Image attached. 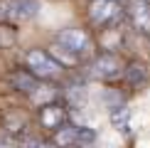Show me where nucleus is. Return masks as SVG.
Segmentation results:
<instances>
[{
    "mask_svg": "<svg viewBox=\"0 0 150 148\" xmlns=\"http://www.w3.org/2000/svg\"><path fill=\"white\" fill-rule=\"evenodd\" d=\"M54 42H59L62 47H67V49L74 54V57L79 59V62L84 59V57H89V54L93 52V42H91V37L86 35L84 30H74V27L62 30Z\"/></svg>",
    "mask_w": 150,
    "mask_h": 148,
    "instance_id": "4",
    "label": "nucleus"
},
{
    "mask_svg": "<svg viewBox=\"0 0 150 148\" xmlns=\"http://www.w3.org/2000/svg\"><path fill=\"white\" fill-rule=\"evenodd\" d=\"M40 0H0V22L22 25L37 17Z\"/></svg>",
    "mask_w": 150,
    "mask_h": 148,
    "instance_id": "2",
    "label": "nucleus"
},
{
    "mask_svg": "<svg viewBox=\"0 0 150 148\" xmlns=\"http://www.w3.org/2000/svg\"><path fill=\"white\" fill-rule=\"evenodd\" d=\"M91 77L93 79H101V82H113L123 74V64L116 54H101L91 62Z\"/></svg>",
    "mask_w": 150,
    "mask_h": 148,
    "instance_id": "6",
    "label": "nucleus"
},
{
    "mask_svg": "<svg viewBox=\"0 0 150 148\" xmlns=\"http://www.w3.org/2000/svg\"><path fill=\"white\" fill-rule=\"evenodd\" d=\"M121 15H123V8L116 0H91V5H89V20L98 30L113 27L121 20Z\"/></svg>",
    "mask_w": 150,
    "mask_h": 148,
    "instance_id": "3",
    "label": "nucleus"
},
{
    "mask_svg": "<svg viewBox=\"0 0 150 148\" xmlns=\"http://www.w3.org/2000/svg\"><path fill=\"white\" fill-rule=\"evenodd\" d=\"M111 121H113V126L118 128V131H128L130 126V111L126 106H111Z\"/></svg>",
    "mask_w": 150,
    "mask_h": 148,
    "instance_id": "11",
    "label": "nucleus"
},
{
    "mask_svg": "<svg viewBox=\"0 0 150 148\" xmlns=\"http://www.w3.org/2000/svg\"><path fill=\"white\" fill-rule=\"evenodd\" d=\"M17 42V30L15 25H8V22H0V49H8Z\"/></svg>",
    "mask_w": 150,
    "mask_h": 148,
    "instance_id": "12",
    "label": "nucleus"
},
{
    "mask_svg": "<svg viewBox=\"0 0 150 148\" xmlns=\"http://www.w3.org/2000/svg\"><path fill=\"white\" fill-rule=\"evenodd\" d=\"M30 99H32L35 104H40V106H42V104H49L54 99V89L47 86V84H37V89L30 94Z\"/></svg>",
    "mask_w": 150,
    "mask_h": 148,
    "instance_id": "13",
    "label": "nucleus"
},
{
    "mask_svg": "<svg viewBox=\"0 0 150 148\" xmlns=\"http://www.w3.org/2000/svg\"><path fill=\"white\" fill-rule=\"evenodd\" d=\"M93 141L91 128H81V126H69L64 123L62 128L54 131V148H74V146H86Z\"/></svg>",
    "mask_w": 150,
    "mask_h": 148,
    "instance_id": "5",
    "label": "nucleus"
},
{
    "mask_svg": "<svg viewBox=\"0 0 150 148\" xmlns=\"http://www.w3.org/2000/svg\"><path fill=\"white\" fill-rule=\"evenodd\" d=\"M40 121H42L45 128L57 131V128H62L67 123V114H64V109H62L59 104L49 101V104H42L40 106Z\"/></svg>",
    "mask_w": 150,
    "mask_h": 148,
    "instance_id": "8",
    "label": "nucleus"
},
{
    "mask_svg": "<svg viewBox=\"0 0 150 148\" xmlns=\"http://www.w3.org/2000/svg\"><path fill=\"white\" fill-rule=\"evenodd\" d=\"M74 148H91V143H86V146H74Z\"/></svg>",
    "mask_w": 150,
    "mask_h": 148,
    "instance_id": "16",
    "label": "nucleus"
},
{
    "mask_svg": "<svg viewBox=\"0 0 150 148\" xmlns=\"http://www.w3.org/2000/svg\"><path fill=\"white\" fill-rule=\"evenodd\" d=\"M22 148H52L49 143H42V141H35V138H30L27 143H25Z\"/></svg>",
    "mask_w": 150,
    "mask_h": 148,
    "instance_id": "15",
    "label": "nucleus"
},
{
    "mask_svg": "<svg viewBox=\"0 0 150 148\" xmlns=\"http://www.w3.org/2000/svg\"><path fill=\"white\" fill-rule=\"evenodd\" d=\"M10 82H12V86H15L17 91H25V94H32V91L37 89V84H40V79H37V77H32V74H30L27 69H25V72H15Z\"/></svg>",
    "mask_w": 150,
    "mask_h": 148,
    "instance_id": "9",
    "label": "nucleus"
},
{
    "mask_svg": "<svg viewBox=\"0 0 150 148\" xmlns=\"http://www.w3.org/2000/svg\"><path fill=\"white\" fill-rule=\"evenodd\" d=\"M49 54H52V57L57 59L62 67H71V64H79V59L74 57V54H71V52H69L67 47H62L59 42H54V45L49 47Z\"/></svg>",
    "mask_w": 150,
    "mask_h": 148,
    "instance_id": "10",
    "label": "nucleus"
},
{
    "mask_svg": "<svg viewBox=\"0 0 150 148\" xmlns=\"http://www.w3.org/2000/svg\"><path fill=\"white\" fill-rule=\"evenodd\" d=\"M25 69L32 74V77H37L40 82H52V79L62 77L64 67L49 52H45V49H30L25 54Z\"/></svg>",
    "mask_w": 150,
    "mask_h": 148,
    "instance_id": "1",
    "label": "nucleus"
},
{
    "mask_svg": "<svg viewBox=\"0 0 150 148\" xmlns=\"http://www.w3.org/2000/svg\"><path fill=\"white\" fill-rule=\"evenodd\" d=\"M0 148H20V146H17V141L12 136L5 133V136H0Z\"/></svg>",
    "mask_w": 150,
    "mask_h": 148,
    "instance_id": "14",
    "label": "nucleus"
},
{
    "mask_svg": "<svg viewBox=\"0 0 150 148\" xmlns=\"http://www.w3.org/2000/svg\"><path fill=\"white\" fill-rule=\"evenodd\" d=\"M128 15H130L133 27L138 32H143L145 37H150V3L148 0H130Z\"/></svg>",
    "mask_w": 150,
    "mask_h": 148,
    "instance_id": "7",
    "label": "nucleus"
}]
</instances>
